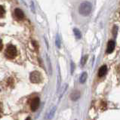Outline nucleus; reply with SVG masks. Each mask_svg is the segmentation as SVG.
<instances>
[{"instance_id":"nucleus-1","label":"nucleus","mask_w":120,"mask_h":120,"mask_svg":"<svg viewBox=\"0 0 120 120\" xmlns=\"http://www.w3.org/2000/svg\"><path fill=\"white\" fill-rule=\"evenodd\" d=\"M92 5L89 2H84L79 5V12L82 16H88L91 12Z\"/></svg>"},{"instance_id":"nucleus-2","label":"nucleus","mask_w":120,"mask_h":120,"mask_svg":"<svg viewBox=\"0 0 120 120\" xmlns=\"http://www.w3.org/2000/svg\"><path fill=\"white\" fill-rule=\"evenodd\" d=\"M17 53H18V51H17L16 47L14 46L13 45H9L5 50V55L8 59H13L17 56Z\"/></svg>"},{"instance_id":"nucleus-3","label":"nucleus","mask_w":120,"mask_h":120,"mask_svg":"<svg viewBox=\"0 0 120 120\" xmlns=\"http://www.w3.org/2000/svg\"><path fill=\"white\" fill-rule=\"evenodd\" d=\"M30 79L33 83H39L42 81V75L38 71H33L30 73Z\"/></svg>"},{"instance_id":"nucleus-4","label":"nucleus","mask_w":120,"mask_h":120,"mask_svg":"<svg viewBox=\"0 0 120 120\" xmlns=\"http://www.w3.org/2000/svg\"><path fill=\"white\" fill-rule=\"evenodd\" d=\"M40 104V99L39 98H33L30 103V108H31L32 111H36L38 109Z\"/></svg>"},{"instance_id":"nucleus-5","label":"nucleus","mask_w":120,"mask_h":120,"mask_svg":"<svg viewBox=\"0 0 120 120\" xmlns=\"http://www.w3.org/2000/svg\"><path fill=\"white\" fill-rule=\"evenodd\" d=\"M116 47V43L114 41L112 40H109L108 43H107V54H110L112 51H114Z\"/></svg>"},{"instance_id":"nucleus-6","label":"nucleus","mask_w":120,"mask_h":120,"mask_svg":"<svg viewBox=\"0 0 120 120\" xmlns=\"http://www.w3.org/2000/svg\"><path fill=\"white\" fill-rule=\"evenodd\" d=\"M56 109H57L56 107H53L52 108H51L50 109V111L45 115V120H51V119H52L54 113H55Z\"/></svg>"},{"instance_id":"nucleus-7","label":"nucleus","mask_w":120,"mask_h":120,"mask_svg":"<svg viewBox=\"0 0 120 120\" xmlns=\"http://www.w3.org/2000/svg\"><path fill=\"white\" fill-rule=\"evenodd\" d=\"M15 15L16 16V18L19 20H22L24 18V14H23L22 10L20 8H16L15 10Z\"/></svg>"},{"instance_id":"nucleus-8","label":"nucleus","mask_w":120,"mask_h":120,"mask_svg":"<svg viewBox=\"0 0 120 120\" xmlns=\"http://www.w3.org/2000/svg\"><path fill=\"white\" fill-rule=\"evenodd\" d=\"M107 67L106 65H104V66L101 67V68L99 69L98 71V76L100 77H103L106 74H107Z\"/></svg>"},{"instance_id":"nucleus-9","label":"nucleus","mask_w":120,"mask_h":120,"mask_svg":"<svg viewBox=\"0 0 120 120\" xmlns=\"http://www.w3.org/2000/svg\"><path fill=\"white\" fill-rule=\"evenodd\" d=\"M79 97H80V92L79 91H74L73 93L71 94V96H70L72 101H77L78 99L79 98Z\"/></svg>"},{"instance_id":"nucleus-10","label":"nucleus","mask_w":120,"mask_h":120,"mask_svg":"<svg viewBox=\"0 0 120 120\" xmlns=\"http://www.w3.org/2000/svg\"><path fill=\"white\" fill-rule=\"evenodd\" d=\"M87 77H88V74L87 73H85V72H84V73H82V75H81V76H80V83H84V82H85V81H86L87 79Z\"/></svg>"},{"instance_id":"nucleus-11","label":"nucleus","mask_w":120,"mask_h":120,"mask_svg":"<svg viewBox=\"0 0 120 120\" xmlns=\"http://www.w3.org/2000/svg\"><path fill=\"white\" fill-rule=\"evenodd\" d=\"M73 32H74V34H75V36L76 37V39H81L82 37V34L80 33V31L78 29H74L73 30Z\"/></svg>"},{"instance_id":"nucleus-12","label":"nucleus","mask_w":120,"mask_h":120,"mask_svg":"<svg viewBox=\"0 0 120 120\" xmlns=\"http://www.w3.org/2000/svg\"><path fill=\"white\" fill-rule=\"evenodd\" d=\"M87 60H88V55H85V56H84L82 58L81 64H82V66H83V65H85V64H86V61H87Z\"/></svg>"},{"instance_id":"nucleus-13","label":"nucleus","mask_w":120,"mask_h":120,"mask_svg":"<svg viewBox=\"0 0 120 120\" xmlns=\"http://www.w3.org/2000/svg\"><path fill=\"white\" fill-rule=\"evenodd\" d=\"M56 45L57 48L60 47V42H59V38H58V37H57V39H56Z\"/></svg>"},{"instance_id":"nucleus-14","label":"nucleus","mask_w":120,"mask_h":120,"mask_svg":"<svg viewBox=\"0 0 120 120\" xmlns=\"http://www.w3.org/2000/svg\"><path fill=\"white\" fill-rule=\"evenodd\" d=\"M117 30H118L117 26H114V27H113V35H114L115 36H116V33H117Z\"/></svg>"},{"instance_id":"nucleus-15","label":"nucleus","mask_w":120,"mask_h":120,"mask_svg":"<svg viewBox=\"0 0 120 120\" xmlns=\"http://www.w3.org/2000/svg\"><path fill=\"white\" fill-rule=\"evenodd\" d=\"M0 9H1V17L2 18L3 15H4V14H5V12L4 8H3V7H2V6H1V8H0Z\"/></svg>"},{"instance_id":"nucleus-16","label":"nucleus","mask_w":120,"mask_h":120,"mask_svg":"<svg viewBox=\"0 0 120 120\" xmlns=\"http://www.w3.org/2000/svg\"><path fill=\"white\" fill-rule=\"evenodd\" d=\"M74 68H75V65L73 63H72L71 64V73H73V71H74Z\"/></svg>"},{"instance_id":"nucleus-17","label":"nucleus","mask_w":120,"mask_h":120,"mask_svg":"<svg viewBox=\"0 0 120 120\" xmlns=\"http://www.w3.org/2000/svg\"><path fill=\"white\" fill-rule=\"evenodd\" d=\"M26 120H30V117H27Z\"/></svg>"}]
</instances>
